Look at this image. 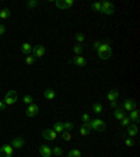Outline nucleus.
<instances>
[{
	"label": "nucleus",
	"mask_w": 140,
	"mask_h": 157,
	"mask_svg": "<svg viewBox=\"0 0 140 157\" xmlns=\"http://www.w3.org/2000/svg\"><path fill=\"white\" fill-rule=\"evenodd\" d=\"M98 58H100L101 61H107L109 58L112 56V49H111V45L109 42H101L100 48H98Z\"/></svg>",
	"instance_id": "1"
},
{
	"label": "nucleus",
	"mask_w": 140,
	"mask_h": 157,
	"mask_svg": "<svg viewBox=\"0 0 140 157\" xmlns=\"http://www.w3.org/2000/svg\"><path fill=\"white\" fill-rule=\"evenodd\" d=\"M18 100V93H17L16 90H8L6 96H4V104L6 105H13L16 101Z\"/></svg>",
	"instance_id": "2"
},
{
	"label": "nucleus",
	"mask_w": 140,
	"mask_h": 157,
	"mask_svg": "<svg viewBox=\"0 0 140 157\" xmlns=\"http://www.w3.org/2000/svg\"><path fill=\"white\" fill-rule=\"evenodd\" d=\"M90 126H91V130H97V132H104L107 128L102 119H92V121H90Z\"/></svg>",
	"instance_id": "3"
},
{
	"label": "nucleus",
	"mask_w": 140,
	"mask_h": 157,
	"mask_svg": "<svg viewBox=\"0 0 140 157\" xmlns=\"http://www.w3.org/2000/svg\"><path fill=\"white\" fill-rule=\"evenodd\" d=\"M13 152H14V149L11 145H3L0 147V157H11Z\"/></svg>",
	"instance_id": "4"
},
{
	"label": "nucleus",
	"mask_w": 140,
	"mask_h": 157,
	"mask_svg": "<svg viewBox=\"0 0 140 157\" xmlns=\"http://www.w3.org/2000/svg\"><path fill=\"white\" fill-rule=\"evenodd\" d=\"M122 109H123V111H126V112H130V111H133V109H136V101L130 100V98L125 100L123 101V105H122Z\"/></svg>",
	"instance_id": "5"
},
{
	"label": "nucleus",
	"mask_w": 140,
	"mask_h": 157,
	"mask_svg": "<svg viewBox=\"0 0 140 157\" xmlns=\"http://www.w3.org/2000/svg\"><path fill=\"white\" fill-rule=\"evenodd\" d=\"M102 4V10H101V13H104V14H107V16H112L114 13H115V8H114V4L109 3V2H104Z\"/></svg>",
	"instance_id": "6"
},
{
	"label": "nucleus",
	"mask_w": 140,
	"mask_h": 157,
	"mask_svg": "<svg viewBox=\"0 0 140 157\" xmlns=\"http://www.w3.org/2000/svg\"><path fill=\"white\" fill-rule=\"evenodd\" d=\"M38 112H39V107L36 104H30L28 105V108H27V117H30V118H34V117H36L38 115Z\"/></svg>",
	"instance_id": "7"
},
{
	"label": "nucleus",
	"mask_w": 140,
	"mask_h": 157,
	"mask_svg": "<svg viewBox=\"0 0 140 157\" xmlns=\"http://www.w3.org/2000/svg\"><path fill=\"white\" fill-rule=\"evenodd\" d=\"M42 137H44L45 140H55L56 137H58V133L53 129H45L44 132H42Z\"/></svg>",
	"instance_id": "8"
},
{
	"label": "nucleus",
	"mask_w": 140,
	"mask_h": 157,
	"mask_svg": "<svg viewBox=\"0 0 140 157\" xmlns=\"http://www.w3.org/2000/svg\"><path fill=\"white\" fill-rule=\"evenodd\" d=\"M32 55H34V58H42L45 55V46L44 45H36V46H34L32 48Z\"/></svg>",
	"instance_id": "9"
},
{
	"label": "nucleus",
	"mask_w": 140,
	"mask_h": 157,
	"mask_svg": "<svg viewBox=\"0 0 140 157\" xmlns=\"http://www.w3.org/2000/svg\"><path fill=\"white\" fill-rule=\"evenodd\" d=\"M10 145L13 146V149H23L24 147V139L23 137H14Z\"/></svg>",
	"instance_id": "10"
},
{
	"label": "nucleus",
	"mask_w": 140,
	"mask_h": 157,
	"mask_svg": "<svg viewBox=\"0 0 140 157\" xmlns=\"http://www.w3.org/2000/svg\"><path fill=\"white\" fill-rule=\"evenodd\" d=\"M39 154L42 157H52V149L46 145H42L39 147Z\"/></svg>",
	"instance_id": "11"
},
{
	"label": "nucleus",
	"mask_w": 140,
	"mask_h": 157,
	"mask_svg": "<svg viewBox=\"0 0 140 157\" xmlns=\"http://www.w3.org/2000/svg\"><path fill=\"white\" fill-rule=\"evenodd\" d=\"M129 119H130V122H133L135 125H137L140 122V114L137 109H133V111H130V115H129Z\"/></svg>",
	"instance_id": "12"
},
{
	"label": "nucleus",
	"mask_w": 140,
	"mask_h": 157,
	"mask_svg": "<svg viewBox=\"0 0 140 157\" xmlns=\"http://www.w3.org/2000/svg\"><path fill=\"white\" fill-rule=\"evenodd\" d=\"M72 63H74V64H77V66H80V68H84L86 64H87V61L84 59L83 56H76V58H73L72 61Z\"/></svg>",
	"instance_id": "13"
},
{
	"label": "nucleus",
	"mask_w": 140,
	"mask_h": 157,
	"mask_svg": "<svg viewBox=\"0 0 140 157\" xmlns=\"http://www.w3.org/2000/svg\"><path fill=\"white\" fill-rule=\"evenodd\" d=\"M114 117H115V119H118V121H122V119L126 117V114H125V111L122 108H115L114 109Z\"/></svg>",
	"instance_id": "14"
},
{
	"label": "nucleus",
	"mask_w": 140,
	"mask_h": 157,
	"mask_svg": "<svg viewBox=\"0 0 140 157\" xmlns=\"http://www.w3.org/2000/svg\"><path fill=\"white\" fill-rule=\"evenodd\" d=\"M107 98H108L109 101H118V98H119V91L118 90H109V93L107 94Z\"/></svg>",
	"instance_id": "15"
},
{
	"label": "nucleus",
	"mask_w": 140,
	"mask_h": 157,
	"mask_svg": "<svg viewBox=\"0 0 140 157\" xmlns=\"http://www.w3.org/2000/svg\"><path fill=\"white\" fill-rule=\"evenodd\" d=\"M137 133H139V126H137V125L132 124V125H129V126H128V135H129L130 137L136 136Z\"/></svg>",
	"instance_id": "16"
},
{
	"label": "nucleus",
	"mask_w": 140,
	"mask_h": 157,
	"mask_svg": "<svg viewBox=\"0 0 140 157\" xmlns=\"http://www.w3.org/2000/svg\"><path fill=\"white\" fill-rule=\"evenodd\" d=\"M21 52L24 53V55H31V52H32V46H31V44L25 42V44L21 45Z\"/></svg>",
	"instance_id": "17"
},
{
	"label": "nucleus",
	"mask_w": 140,
	"mask_h": 157,
	"mask_svg": "<svg viewBox=\"0 0 140 157\" xmlns=\"http://www.w3.org/2000/svg\"><path fill=\"white\" fill-rule=\"evenodd\" d=\"M55 96H56V93H55V90H52V89H46L44 91V97L46 100H53Z\"/></svg>",
	"instance_id": "18"
},
{
	"label": "nucleus",
	"mask_w": 140,
	"mask_h": 157,
	"mask_svg": "<svg viewBox=\"0 0 140 157\" xmlns=\"http://www.w3.org/2000/svg\"><path fill=\"white\" fill-rule=\"evenodd\" d=\"M10 14H11V11H10L8 8H3V10H0V18H2V20H7L8 17H10Z\"/></svg>",
	"instance_id": "19"
},
{
	"label": "nucleus",
	"mask_w": 140,
	"mask_h": 157,
	"mask_svg": "<svg viewBox=\"0 0 140 157\" xmlns=\"http://www.w3.org/2000/svg\"><path fill=\"white\" fill-rule=\"evenodd\" d=\"M53 130H55L56 133H62L64 130L63 129V122H56V124H53Z\"/></svg>",
	"instance_id": "20"
},
{
	"label": "nucleus",
	"mask_w": 140,
	"mask_h": 157,
	"mask_svg": "<svg viewBox=\"0 0 140 157\" xmlns=\"http://www.w3.org/2000/svg\"><path fill=\"white\" fill-rule=\"evenodd\" d=\"M83 49H84V48H83V45L76 44V45H74V46H73V52L76 53L77 56H80L81 53H83Z\"/></svg>",
	"instance_id": "21"
},
{
	"label": "nucleus",
	"mask_w": 140,
	"mask_h": 157,
	"mask_svg": "<svg viewBox=\"0 0 140 157\" xmlns=\"http://www.w3.org/2000/svg\"><path fill=\"white\" fill-rule=\"evenodd\" d=\"M60 137H62L64 142H69L70 139H72V133L69 132V130H63V132L60 133Z\"/></svg>",
	"instance_id": "22"
},
{
	"label": "nucleus",
	"mask_w": 140,
	"mask_h": 157,
	"mask_svg": "<svg viewBox=\"0 0 140 157\" xmlns=\"http://www.w3.org/2000/svg\"><path fill=\"white\" fill-rule=\"evenodd\" d=\"M102 104H100V102H95V104L92 105V111H94V112L95 114H101L102 112Z\"/></svg>",
	"instance_id": "23"
},
{
	"label": "nucleus",
	"mask_w": 140,
	"mask_h": 157,
	"mask_svg": "<svg viewBox=\"0 0 140 157\" xmlns=\"http://www.w3.org/2000/svg\"><path fill=\"white\" fill-rule=\"evenodd\" d=\"M67 157H81V152L79 149H73L69 152Z\"/></svg>",
	"instance_id": "24"
},
{
	"label": "nucleus",
	"mask_w": 140,
	"mask_h": 157,
	"mask_svg": "<svg viewBox=\"0 0 140 157\" xmlns=\"http://www.w3.org/2000/svg\"><path fill=\"white\" fill-rule=\"evenodd\" d=\"M91 8L94 10V11H100L101 13V10H102V4H101L100 2H95V3H92Z\"/></svg>",
	"instance_id": "25"
},
{
	"label": "nucleus",
	"mask_w": 140,
	"mask_h": 157,
	"mask_svg": "<svg viewBox=\"0 0 140 157\" xmlns=\"http://www.w3.org/2000/svg\"><path fill=\"white\" fill-rule=\"evenodd\" d=\"M55 4H56V7H58V8L66 10V3H64V0H56Z\"/></svg>",
	"instance_id": "26"
},
{
	"label": "nucleus",
	"mask_w": 140,
	"mask_h": 157,
	"mask_svg": "<svg viewBox=\"0 0 140 157\" xmlns=\"http://www.w3.org/2000/svg\"><path fill=\"white\" fill-rule=\"evenodd\" d=\"M23 101H24V102H25L27 105H30V104H32V101H34V98H32L31 94H25L24 98H23Z\"/></svg>",
	"instance_id": "27"
},
{
	"label": "nucleus",
	"mask_w": 140,
	"mask_h": 157,
	"mask_svg": "<svg viewBox=\"0 0 140 157\" xmlns=\"http://www.w3.org/2000/svg\"><path fill=\"white\" fill-rule=\"evenodd\" d=\"M25 63L27 64H34L35 63V58H34V55H27V58H25Z\"/></svg>",
	"instance_id": "28"
},
{
	"label": "nucleus",
	"mask_w": 140,
	"mask_h": 157,
	"mask_svg": "<svg viewBox=\"0 0 140 157\" xmlns=\"http://www.w3.org/2000/svg\"><path fill=\"white\" fill-rule=\"evenodd\" d=\"M73 128H74V125H73L70 121H67V122H64V124H63V129H64V130H69V132H70Z\"/></svg>",
	"instance_id": "29"
},
{
	"label": "nucleus",
	"mask_w": 140,
	"mask_h": 157,
	"mask_svg": "<svg viewBox=\"0 0 140 157\" xmlns=\"http://www.w3.org/2000/svg\"><path fill=\"white\" fill-rule=\"evenodd\" d=\"M76 41H77V44H83L84 42V34H81V32H77L76 34Z\"/></svg>",
	"instance_id": "30"
},
{
	"label": "nucleus",
	"mask_w": 140,
	"mask_h": 157,
	"mask_svg": "<svg viewBox=\"0 0 140 157\" xmlns=\"http://www.w3.org/2000/svg\"><path fill=\"white\" fill-rule=\"evenodd\" d=\"M52 154H55V156H62L63 154V150H62V147H53L52 150Z\"/></svg>",
	"instance_id": "31"
},
{
	"label": "nucleus",
	"mask_w": 140,
	"mask_h": 157,
	"mask_svg": "<svg viewBox=\"0 0 140 157\" xmlns=\"http://www.w3.org/2000/svg\"><path fill=\"white\" fill-rule=\"evenodd\" d=\"M120 125L125 126V128H128L129 125H130V119H129V117H125L122 121H120Z\"/></svg>",
	"instance_id": "32"
},
{
	"label": "nucleus",
	"mask_w": 140,
	"mask_h": 157,
	"mask_svg": "<svg viewBox=\"0 0 140 157\" xmlns=\"http://www.w3.org/2000/svg\"><path fill=\"white\" fill-rule=\"evenodd\" d=\"M38 6V0H31V2H28L27 3V7L28 8H34Z\"/></svg>",
	"instance_id": "33"
},
{
	"label": "nucleus",
	"mask_w": 140,
	"mask_h": 157,
	"mask_svg": "<svg viewBox=\"0 0 140 157\" xmlns=\"http://www.w3.org/2000/svg\"><path fill=\"white\" fill-rule=\"evenodd\" d=\"M81 121H83V124L90 122L91 121V119H90V115H88V114H83V115H81Z\"/></svg>",
	"instance_id": "34"
},
{
	"label": "nucleus",
	"mask_w": 140,
	"mask_h": 157,
	"mask_svg": "<svg viewBox=\"0 0 140 157\" xmlns=\"http://www.w3.org/2000/svg\"><path fill=\"white\" fill-rule=\"evenodd\" d=\"M79 132H80L81 136H87V135H90V132H88V130H87L86 128H84V126H81V128L79 129Z\"/></svg>",
	"instance_id": "35"
},
{
	"label": "nucleus",
	"mask_w": 140,
	"mask_h": 157,
	"mask_svg": "<svg viewBox=\"0 0 140 157\" xmlns=\"http://www.w3.org/2000/svg\"><path fill=\"white\" fill-rule=\"evenodd\" d=\"M125 145L129 146V147H132V146H135V143H133V140H132V137H129V139H126V140H125Z\"/></svg>",
	"instance_id": "36"
},
{
	"label": "nucleus",
	"mask_w": 140,
	"mask_h": 157,
	"mask_svg": "<svg viewBox=\"0 0 140 157\" xmlns=\"http://www.w3.org/2000/svg\"><path fill=\"white\" fill-rule=\"evenodd\" d=\"M64 3H66V10H67L73 6V0H64Z\"/></svg>",
	"instance_id": "37"
},
{
	"label": "nucleus",
	"mask_w": 140,
	"mask_h": 157,
	"mask_svg": "<svg viewBox=\"0 0 140 157\" xmlns=\"http://www.w3.org/2000/svg\"><path fill=\"white\" fill-rule=\"evenodd\" d=\"M3 34H6V25L0 24V36L3 35Z\"/></svg>",
	"instance_id": "38"
},
{
	"label": "nucleus",
	"mask_w": 140,
	"mask_h": 157,
	"mask_svg": "<svg viewBox=\"0 0 140 157\" xmlns=\"http://www.w3.org/2000/svg\"><path fill=\"white\" fill-rule=\"evenodd\" d=\"M4 109H6V104H4V101H0V112H3Z\"/></svg>",
	"instance_id": "39"
},
{
	"label": "nucleus",
	"mask_w": 140,
	"mask_h": 157,
	"mask_svg": "<svg viewBox=\"0 0 140 157\" xmlns=\"http://www.w3.org/2000/svg\"><path fill=\"white\" fill-rule=\"evenodd\" d=\"M100 45H101V42L98 41V42H94V45H92V46H94V49H95V51H98V48H100Z\"/></svg>",
	"instance_id": "40"
},
{
	"label": "nucleus",
	"mask_w": 140,
	"mask_h": 157,
	"mask_svg": "<svg viewBox=\"0 0 140 157\" xmlns=\"http://www.w3.org/2000/svg\"><path fill=\"white\" fill-rule=\"evenodd\" d=\"M111 107H112L114 109L118 108V102H116V101H112V102H111Z\"/></svg>",
	"instance_id": "41"
}]
</instances>
